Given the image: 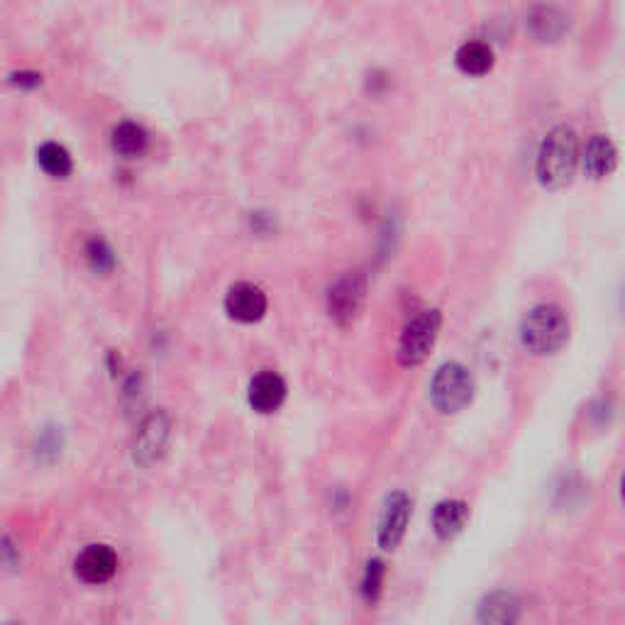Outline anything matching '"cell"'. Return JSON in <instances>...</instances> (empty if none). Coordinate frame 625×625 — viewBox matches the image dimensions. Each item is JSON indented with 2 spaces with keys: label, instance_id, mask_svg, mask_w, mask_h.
<instances>
[{
  "label": "cell",
  "instance_id": "cell-6",
  "mask_svg": "<svg viewBox=\"0 0 625 625\" xmlns=\"http://www.w3.org/2000/svg\"><path fill=\"white\" fill-rule=\"evenodd\" d=\"M171 438V423L164 411H154L142 420L137 430L135 442H132V457L140 467H152L154 462L164 457Z\"/></svg>",
  "mask_w": 625,
  "mask_h": 625
},
{
  "label": "cell",
  "instance_id": "cell-9",
  "mask_svg": "<svg viewBox=\"0 0 625 625\" xmlns=\"http://www.w3.org/2000/svg\"><path fill=\"white\" fill-rule=\"evenodd\" d=\"M76 577L84 584H105L118 572V555L108 545H88L76 557Z\"/></svg>",
  "mask_w": 625,
  "mask_h": 625
},
{
  "label": "cell",
  "instance_id": "cell-11",
  "mask_svg": "<svg viewBox=\"0 0 625 625\" xmlns=\"http://www.w3.org/2000/svg\"><path fill=\"white\" fill-rule=\"evenodd\" d=\"M582 162H584V171L589 179L601 181V179H606V176H611L618 164V149L611 142V137H606V135L591 137V140L586 142Z\"/></svg>",
  "mask_w": 625,
  "mask_h": 625
},
{
  "label": "cell",
  "instance_id": "cell-7",
  "mask_svg": "<svg viewBox=\"0 0 625 625\" xmlns=\"http://www.w3.org/2000/svg\"><path fill=\"white\" fill-rule=\"evenodd\" d=\"M413 516V501L406 491H394L386 496L384 511L379 518V530H376V542L384 552H394L401 540L406 538L408 523Z\"/></svg>",
  "mask_w": 625,
  "mask_h": 625
},
{
  "label": "cell",
  "instance_id": "cell-13",
  "mask_svg": "<svg viewBox=\"0 0 625 625\" xmlns=\"http://www.w3.org/2000/svg\"><path fill=\"white\" fill-rule=\"evenodd\" d=\"M477 618L479 623H516L521 618V601L511 591H494V594L484 596V601L479 604Z\"/></svg>",
  "mask_w": 625,
  "mask_h": 625
},
{
  "label": "cell",
  "instance_id": "cell-10",
  "mask_svg": "<svg viewBox=\"0 0 625 625\" xmlns=\"http://www.w3.org/2000/svg\"><path fill=\"white\" fill-rule=\"evenodd\" d=\"M286 394V381L281 379L276 372H259L250 381V389H247V401H250L252 411L262 413V416H269V413H276L281 406H284Z\"/></svg>",
  "mask_w": 625,
  "mask_h": 625
},
{
  "label": "cell",
  "instance_id": "cell-3",
  "mask_svg": "<svg viewBox=\"0 0 625 625\" xmlns=\"http://www.w3.org/2000/svg\"><path fill=\"white\" fill-rule=\"evenodd\" d=\"M474 376L459 362H447L430 381V403L442 416H457L474 401Z\"/></svg>",
  "mask_w": 625,
  "mask_h": 625
},
{
  "label": "cell",
  "instance_id": "cell-12",
  "mask_svg": "<svg viewBox=\"0 0 625 625\" xmlns=\"http://www.w3.org/2000/svg\"><path fill=\"white\" fill-rule=\"evenodd\" d=\"M469 521V503L462 499H445L433 511V530L440 540H455Z\"/></svg>",
  "mask_w": 625,
  "mask_h": 625
},
{
  "label": "cell",
  "instance_id": "cell-18",
  "mask_svg": "<svg viewBox=\"0 0 625 625\" xmlns=\"http://www.w3.org/2000/svg\"><path fill=\"white\" fill-rule=\"evenodd\" d=\"M86 259L88 264H91L93 271H98V274H110V271L115 269V252L113 247L108 245V242L103 240V237H91V240L86 242Z\"/></svg>",
  "mask_w": 625,
  "mask_h": 625
},
{
  "label": "cell",
  "instance_id": "cell-14",
  "mask_svg": "<svg viewBox=\"0 0 625 625\" xmlns=\"http://www.w3.org/2000/svg\"><path fill=\"white\" fill-rule=\"evenodd\" d=\"M110 145H113V152L118 154V157L140 159L145 157L149 149V132L140 123L125 120V123L115 125Z\"/></svg>",
  "mask_w": 625,
  "mask_h": 625
},
{
  "label": "cell",
  "instance_id": "cell-15",
  "mask_svg": "<svg viewBox=\"0 0 625 625\" xmlns=\"http://www.w3.org/2000/svg\"><path fill=\"white\" fill-rule=\"evenodd\" d=\"M525 25L530 27V32H533L540 42H555L560 40L564 30H567V18H564L560 10L552 8V5H535L528 13Z\"/></svg>",
  "mask_w": 625,
  "mask_h": 625
},
{
  "label": "cell",
  "instance_id": "cell-19",
  "mask_svg": "<svg viewBox=\"0 0 625 625\" xmlns=\"http://www.w3.org/2000/svg\"><path fill=\"white\" fill-rule=\"evenodd\" d=\"M386 577V564L381 560H369L367 569H364L362 577V599L367 604H376L381 596V586H384Z\"/></svg>",
  "mask_w": 625,
  "mask_h": 625
},
{
  "label": "cell",
  "instance_id": "cell-20",
  "mask_svg": "<svg viewBox=\"0 0 625 625\" xmlns=\"http://www.w3.org/2000/svg\"><path fill=\"white\" fill-rule=\"evenodd\" d=\"M10 84H15L18 88H35L42 84V76L35 74V71H20V74L10 76Z\"/></svg>",
  "mask_w": 625,
  "mask_h": 625
},
{
  "label": "cell",
  "instance_id": "cell-16",
  "mask_svg": "<svg viewBox=\"0 0 625 625\" xmlns=\"http://www.w3.org/2000/svg\"><path fill=\"white\" fill-rule=\"evenodd\" d=\"M457 69L464 76H486L494 69V49L484 42H467L455 54Z\"/></svg>",
  "mask_w": 625,
  "mask_h": 625
},
{
  "label": "cell",
  "instance_id": "cell-5",
  "mask_svg": "<svg viewBox=\"0 0 625 625\" xmlns=\"http://www.w3.org/2000/svg\"><path fill=\"white\" fill-rule=\"evenodd\" d=\"M367 298V276L362 271H347L330 286L328 291V313L337 325L347 328L357 320L359 311Z\"/></svg>",
  "mask_w": 625,
  "mask_h": 625
},
{
  "label": "cell",
  "instance_id": "cell-1",
  "mask_svg": "<svg viewBox=\"0 0 625 625\" xmlns=\"http://www.w3.org/2000/svg\"><path fill=\"white\" fill-rule=\"evenodd\" d=\"M579 167V137L572 127L560 125L547 132L535 159V176L547 191H560L572 184Z\"/></svg>",
  "mask_w": 625,
  "mask_h": 625
},
{
  "label": "cell",
  "instance_id": "cell-4",
  "mask_svg": "<svg viewBox=\"0 0 625 625\" xmlns=\"http://www.w3.org/2000/svg\"><path fill=\"white\" fill-rule=\"evenodd\" d=\"M442 330V313L438 308L433 311L418 313L416 318H411L403 328L401 337H398V364L401 367H418L433 352L435 342H438Z\"/></svg>",
  "mask_w": 625,
  "mask_h": 625
},
{
  "label": "cell",
  "instance_id": "cell-8",
  "mask_svg": "<svg viewBox=\"0 0 625 625\" xmlns=\"http://www.w3.org/2000/svg\"><path fill=\"white\" fill-rule=\"evenodd\" d=\"M269 311V298L259 286L247 284V281H240V284L230 286L228 296H225V313L230 315L237 323H259Z\"/></svg>",
  "mask_w": 625,
  "mask_h": 625
},
{
  "label": "cell",
  "instance_id": "cell-2",
  "mask_svg": "<svg viewBox=\"0 0 625 625\" xmlns=\"http://www.w3.org/2000/svg\"><path fill=\"white\" fill-rule=\"evenodd\" d=\"M569 340L567 313L555 303H540L530 308L521 320V342L535 357L557 355Z\"/></svg>",
  "mask_w": 625,
  "mask_h": 625
},
{
  "label": "cell",
  "instance_id": "cell-17",
  "mask_svg": "<svg viewBox=\"0 0 625 625\" xmlns=\"http://www.w3.org/2000/svg\"><path fill=\"white\" fill-rule=\"evenodd\" d=\"M37 164L52 179H69L71 171H74V159L66 152V147L57 145V142H44L37 149Z\"/></svg>",
  "mask_w": 625,
  "mask_h": 625
}]
</instances>
